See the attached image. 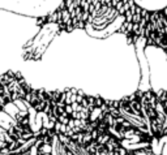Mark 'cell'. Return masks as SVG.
I'll list each match as a JSON object with an SVG mask.
<instances>
[{"label":"cell","instance_id":"1","mask_svg":"<svg viewBox=\"0 0 167 155\" xmlns=\"http://www.w3.org/2000/svg\"><path fill=\"white\" fill-rule=\"evenodd\" d=\"M115 18L112 0H63L51 13L35 17V24L41 30L47 25H56L55 35H60L62 33L85 30L89 25L97 29V24H101V30L106 27L103 20L110 25Z\"/></svg>","mask_w":167,"mask_h":155},{"label":"cell","instance_id":"2","mask_svg":"<svg viewBox=\"0 0 167 155\" xmlns=\"http://www.w3.org/2000/svg\"><path fill=\"white\" fill-rule=\"evenodd\" d=\"M106 111L110 116L111 130L123 141L138 137L142 145L153 147L148 117L142 108V90L120 99H106Z\"/></svg>","mask_w":167,"mask_h":155}]
</instances>
